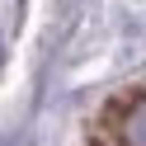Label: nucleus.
<instances>
[{
	"instance_id": "nucleus-1",
	"label": "nucleus",
	"mask_w": 146,
	"mask_h": 146,
	"mask_svg": "<svg viewBox=\"0 0 146 146\" xmlns=\"http://www.w3.org/2000/svg\"><path fill=\"white\" fill-rule=\"evenodd\" d=\"M123 141H127V146H146V99L127 113V123H123Z\"/></svg>"
}]
</instances>
